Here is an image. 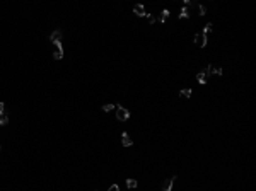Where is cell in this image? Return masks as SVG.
I'll return each mask as SVG.
<instances>
[{
	"label": "cell",
	"instance_id": "obj_1",
	"mask_svg": "<svg viewBox=\"0 0 256 191\" xmlns=\"http://www.w3.org/2000/svg\"><path fill=\"white\" fill-rule=\"evenodd\" d=\"M116 118L120 121H127L128 118H130V111L125 109L123 106H120V104H118V106H116Z\"/></svg>",
	"mask_w": 256,
	"mask_h": 191
},
{
	"label": "cell",
	"instance_id": "obj_2",
	"mask_svg": "<svg viewBox=\"0 0 256 191\" xmlns=\"http://www.w3.org/2000/svg\"><path fill=\"white\" fill-rule=\"evenodd\" d=\"M55 45V51H53V58L55 60H62L63 58V46H62V41L58 43H53Z\"/></svg>",
	"mask_w": 256,
	"mask_h": 191
},
{
	"label": "cell",
	"instance_id": "obj_3",
	"mask_svg": "<svg viewBox=\"0 0 256 191\" xmlns=\"http://www.w3.org/2000/svg\"><path fill=\"white\" fill-rule=\"evenodd\" d=\"M205 75H222V68L220 67H214V65H208L207 68H205V72H203Z\"/></svg>",
	"mask_w": 256,
	"mask_h": 191
},
{
	"label": "cell",
	"instance_id": "obj_4",
	"mask_svg": "<svg viewBox=\"0 0 256 191\" xmlns=\"http://www.w3.org/2000/svg\"><path fill=\"white\" fill-rule=\"evenodd\" d=\"M195 43H196L198 46H201V48H205L207 46V36H203L201 32H198V34H195Z\"/></svg>",
	"mask_w": 256,
	"mask_h": 191
},
{
	"label": "cell",
	"instance_id": "obj_5",
	"mask_svg": "<svg viewBox=\"0 0 256 191\" xmlns=\"http://www.w3.org/2000/svg\"><path fill=\"white\" fill-rule=\"evenodd\" d=\"M174 181H176V176H172V178H169L167 181H164V183H162V191H171Z\"/></svg>",
	"mask_w": 256,
	"mask_h": 191
},
{
	"label": "cell",
	"instance_id": "obj_6",
	"mask_svg": "<svg viewBox=\"0 0 256 191\" xmlns=\"http://www.w3.org/2000/svg\"><path fill=\"white\" fill-rule=\"evenodd\" d=\"M121 143H123V147H132L133 145V140L130 138V135L127 131L121 133Z\"/></svg>",
	"mask_w": 256,
	"mask_h": 191
},
{
	"label": "cell",
	"instance_id": "obj_7",
	"mask_svg": "<svg viewBox=\"0 0 256 191\" xmlns=\"http://www.w3.org/2000/svg\"><path fill=\"white\" fill-rule=\"evenodd\" d=\"M62 36H63V32L62 31H53L51 34H50V41L51 43H58V41H62Z\"/></svg>",
	"mask_w": 256,
	"mask_h": 191
},
{
	"label": "cell",
	"instance_id": "obj_8",
	"mask_svg": "<svg viewBox=\"0 0 256 191\" xmlns=\"http://www.w3.org/2000/svg\"><path fill=\"white\" fill-rule=\"evenodd\" d=\"M133 12H135L138 17H145V16H147V12H145V9H143V5H140V3L133 7Z\"/></svg>",
	"mask_w": 256,
	"mask_h": 191
},
{
	"label": "cell",
	"instance_id": "obj_9",
	"mask_svg": "<svg viewBox=\"0 0 256 191\" xmlns=\"http://www.w3.org/2000/svg\"><path fill=\"white\" fill-rule=\"evenodd\" d=\"M196 80H198V84L205 85V84H207V80H208V77L203 74V72H200V74H196Z\"/></svg>",
	"mask_w": 256,
	"mask_h": 191
},
{
	"label": "cell",
	"instance_id": "obj_10",
	"mask_svg": "<svg viewBox=\"0 0 256 191\" xmlns=\"http://www.w3.org/2000/svg\"><path fill=\"white\" fill-rule=\"evenodd\" d=\"M169 14H171V12H169L167 9H164V10H162V12H161V16H159V19H157V21H159V22H162V24H164L166 21H167Z\"/></svg>",
	"mask_w": 256,
	"mask_h": 191
},
{
	"label": "cell",
	"instance_id": "obj_11",
	"mask_svg": "<svg viewBox=\"0 0 256 191\" xmlns=\"http://www.w3.org/2000/svg\"><path fill=\"white\" fill-rule=\"evenodd\" d=\"M188 17H190V9L185 5V7L181 9V14H179V19H188Z\"/></svg>",
	"mask_w": 256,
	"mask_h": 191
},
{
	"label": "cell",
	"instance_id": "obj_12",
	"mask_svg": "<svg viewBox=\"0 0 256 191\" xmlns=\"http://www.w3.org/2000/svg\"><path fill=\"white\" fill-rule=\"evenodd\" d=\"M179 94L185 97V99H190V97H191V94H193V91H191V89H183V91L179 92Z\"/></svg>",
	"mask_w": 256,
	"mask_h": 191
},
{
	"label": "cell",
	"instance_id": "obj_13",
	"mask_svg": "<svg viewBox=\"0 0 256 191\" xmlns=\"http://www.w3.org/2000/svg\"><path fill=\"white\" fill-rule=\"evenodd\" d=\"M5 125H9V116H7V114H2V116H0V127H5Z\"/></svg>",
	"mask_w": 256,
	"mask_h": 191
},
{
	"label": "cell",
	"instance_id": "obj_14",
	"mask_svg": "<svg viewBox=\"0 0 256 191\" xmlns=\"http://www.w3.org/2000/svg\"><path fill=\"white\" fill-rule=\"evenodd\" d=\"M212 27H214V24H212V22H208V24H207V26H205V27H203V31H201V34H203V36H207V34H208V32H210V31H212Z\"/></svg>",
	"mask_w": 256,
	"mask_h": 191
},
{
	"label": "cell",
	"instance_id": "obj_15",
	"mask_svg": "<svg viewBox=\"0 0 256 191\" xmlns=\"http://www.w3.org/2000/svg\"><path fill=\"white\" fill-rule=\"evenodd\" d=\"M113 109H116V106H114V104H104V106H103L104 113H109V111H113Z\"/></svg>",
	"mask_w": 256,
	"mask_h": 191
},
{
	"label": "cell",
	"instance_id": "obj_16",
	"mask_svg": "<svg viewBox=\"0 0 256 191\" xmlns=\"http://www.w3.org/2000/svg\"><path fill=\"white\" fill-rule=\"evenodd\" d=\"M127 186L132 189V188H137V186H138V183H137L135 179H127Z\"/></svg>",
	"mask_w": 256,
	"mask_h": 191
},
{
	"label": "cell",
	"instance_id": "obj_17",
	"mask_svg": "<svg viewBox=\"0 0 256 191\" xmlns=\"http://www.w3.org/2000/svg\"><path fill=\"white\" fill-rule=\"evenodd\" d=\"M147 21H149V24H154V22H156V17H154V16H150V14H147Z\"/></svg>",
	"mask_w": 256,
	"mask_h": 191
},
{
	"label": "cell",
	"instance_id": "obj_18",
	"mask_svg": "<svg viewBox=\"0 0 256 191\" xmlns=\"http://www.w3.org/2000/svg\"><path fill=\"white\" fill-rule=\"evenodd\" d=\"M198 10H200V16H205V14H207V9H205V5H198Z\"/></svg>",
	"mask_w": 256,
	"mask_h": 191
},
{
	"label": "cell",
	"instance_id": "obj_19",
	"mask_svg": "<svg viewBox=\"0 0 256 191\" xmlns=\"http://www.w3.org/2000/svg\"><path fill=\"white\" fill-rule=\"evenodd\" d=\"M108 191H120V186H118V184H111Z\"/></svg>",
	"mask_w": 256,
	"mask_h": 191
},
{
	"label": "cell",
	"instance_id": "obj_20",
	"mask_svg": "<svg viewBox=\"0 0 256 191\" xmlns=\"http://www.w3.org/2000/svg\"><path fill=\"white\" fill-rule=\"evenodd\" d=\"M2 114H5V104L0 103V116H2Z\"/></svg>",
	"mask_w": 256,
	"mask_h": 191
}]
</instances>
